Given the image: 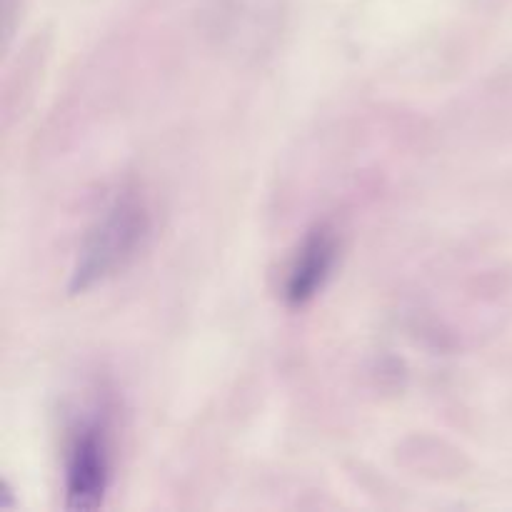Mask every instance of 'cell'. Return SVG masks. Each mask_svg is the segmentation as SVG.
Segmentation results:
<instances>
[{"label": "cell", "instance_id": "6da1fadb", "mask_svg": "<svg viewBox=\"0 0 512 512\" xmlns=\"http://www.w3.org/2000/svg\"><path fill=\"white\" fill-rule=\"evenodd\" d=\"M150 220L143 203L125 193L105 210L100 223L90 230L73 273V290H88L95 283L123 270L143 245Z\"/></svg>", "mask_w": 512, "mask_h": 512}, {"label": "cell", "instance_id": "7a4b0ae2", "mask_svg": "<svg viewBox=\"0 0 512 512\" xmlns=\"http://www.w3.org/2000/svg\"><path fill=\"white\" fill-rule=\"evenodd\" d=\"M110 485V433L103 410L83 415L75 425L65 455L68 508L93 510L103 503Z\"/></svg>", "mask_w": 512, "mask_h": 512}, {"label": "cell", "instance_id": "3957f363", "mask_svg": "<svg viewBox=\"0 0 512 512\" xmlns=\"http://www.w3.org/2000/svg\"><path fill=\"white\" fill-rule=\"evenodd\" d=\"M338 258V238L330 228H315L295 253L285 278V300L288 305H305L323 290Z\"/></svg>", "mask_w": 512, "mask_h": 512}]
</instances>
